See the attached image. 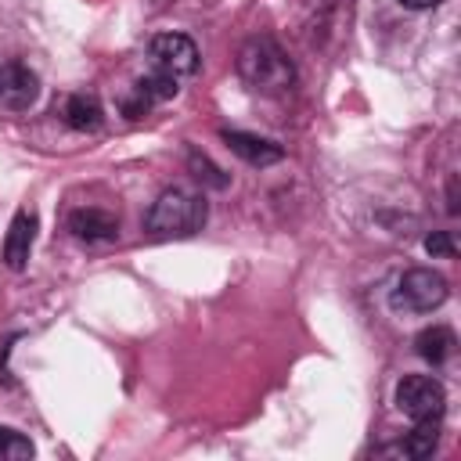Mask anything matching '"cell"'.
<instances>
[{
  "instance_id": "cell-10",
  "label": "cell",
  "mask_w": 461,
  "mask_h": 461,
  "mask_svg": "<svg viewBox=\"0 0 461 461\" xmlns=\"http://www.w3.org/2000/svg\"><path fill=\"white\" fill-rule=\"evenodd\" d=\"M414 353L429 364H443L450 353H454V331L447 324H432V328H421L418 339H414Z\"/></svg>"
},
{
  "instance_id": "cell-11",
  "label": "cell",
  "mask_w": 461,
  "mask_h": 461,
  "mask_svg": "<svg viewBox=\"0 0 461 461\" xmlns=\"http://www.w3.org/2000/svg\"><path fill=\"white\" fill-rule=\"evenodd\" d=\"M101 119H104V112H101V101H97L94 94H72V97L65 101V122H68L72 130H79V133L97 130Z\"/></svg>"
},
{
  "instance_id": "cell-12",
  "label": "cell",
  "mask_w": 461,
  "mask_h": 461,
  "mask_svg": "<svg viewBox=\"0 0 461 461\" xmlns=\"http://www.w3.org/2000/svg\"><path fill=\"white\" fill-rule=\"evenodd\" d=\"M436 443H439V418H425V421L414 425V432H407L403 454L421 461V457H429V454L436 450Z\"/></svg>"
},
{
  "instance_id": "cell-13",
  "label": "cell",
  "mask_w": 461,
  "mask_h": 461,
  "mask_svg": "<svg viewBox=\"0 0 461 461\" xmlns=\"http://www.w3.org/2000/svg\"><path fill=\"white\" fill-rule=\"evenodd\" d=\"M29 457H32V443L22 432L0 425V461H29Z\"/></svg>"
},
{
  "instance_id": "cell-15",
  "label": "cell",
  "mask_w": 461,
  "mask_h": 461,
  "mask_svg": "<svg viewBox=\"0 0 461 461\" xmlns=\"http://www.w3.org/2000/svg\"><path fill=\"white\" fill-rule=\"evenodd\" d=\"M425 252H429V256H443V259H450V256H454V238H450L447 230H436V234L425 238Z\"/></svg>"
},
{
  "instance_id": "cell-9",
  "label": "cell",
  "mask_w": 461,
  "mask_h": 461,
  "mask_svg": "<svg viewBox=\"0 0 461 461\" xmlns=\"http://www.w3.org/2000/svg\"><path fill=\"white\" fill-rule=\"evenodd\" d=\"M223 140L249 166H270V162L281 158V148L274 140H263V137H252V133H241V130H223Z\"/></svg>"
},
{
  "instance_id": "cell-8",
  "label": "cell",
  "mask_w": 461,
  "mask_h": 461,
  "mask_svg": "<svg viewBox=\"0 0 461 461\" xmlns=\"http://www.w3.org/2000/svg\"><path fill=\"white\" fill-rule=\"evenodd\" d=\"M68 230L79 241H108L119 234V220L108 209H76L68 216Z\"/></svg>"
},
{
  "instance_id": "cell-2",
  "label": "cell",
  "mask_w": 461,
  "mask_h": 461,
  "mask_svg": "<svg viewBox=\"0 0 461 461\" xmlns=\"http://www.w3.org/2000/svg\"><path fill=\"white\" fill-rule=\"evenodd\" d=\"M205 216H209V209H205V198L202 194H191L184 187H166L151 202L144 227L155 238H187V234L202 230Z\"/></svg>"
},
{
  "instance_id": "cell-5",
  "label": "cell",
  "mask_w": 461,
  "mask_h": 461,
  "mask_svg": "<svg viewBox=\"0 0 461 461\" xmlns=\"http://www.w3.org/2000/svg\"><path fill=\"white\" fill-rule=\"evenodd\" d=\"M148 58H151V68L155 72H166L173 79L198 72V47L184 32H158L148 43Z\"/></svg>"
},
{
  "instance_id": "cell-14",
  "label": "cell",
  "mask_w": 461,
  "mask_h": 461,
  "mask_svg": "<svg viewBox=\"0 0 461 461\" xmlns=\"http://www.w3.org/2000/svg\"><path fill=\"white\" fill-rule=\"evenodd\" d=\"M191 166H194V176H198V180H209L212 187H223V184H227V176H223V173H220L205 155L191 151Z\"/></svg>"
},
{
  "instance_id": "cell-3",
  "label": "cell",
  "mask_w": 461,
  "mask_h": 461,
  "mask_svg": "<svg viewBox=\"0 0 461 461\" xmlns=\"http://www.w3.org/2000/svg\"><path fill=\"white\" fill-rule=\"evenodd\" d=\"M450 295V285L439 270H429V267H414L400 277L396 285V295L393 303L403 306V310H414V313H432L436 306H443Z\"/></svg>"
},
{
  "instance_id": "cell-1",
  "label": "cell",
  "mask_w": 461,
  "mask_h": 461,
  "mask_svg": "<svg viewBox=\"0 0 461 461\" xmlns=\"http://www.w3.org/2000/svg\"><path fill=\"white\" fill-rule=\"evenodd\" d=\"M238 76L263 94H285L295 83V68L288 54L270 40V36H252L238 50Z\"/></svg>"
},
{
  "instance_id": "cell-7",
  "label": "cell",
  "mask_w": 461,
  "mask_h": 461,
  "mask_svg": "<svg viewBox=\"0 0 461 461\" xmlns=\"http://www.w3.org/2000/svg\"><path fill=\"white\" fill-rule=\"evenodd\" d=\"M32 241H36V212L18 209L11 227H7V234H4V263H7V270H14V274L25 270Z\"/></svg>"
},
{
  "instance_id": "cell-4",
  "label": "cell",
  "mask_w": 461,
  "mask_h": 461,
  "mask_svg": "<svg viewBox=\"0 0 461 461\" xmlns=\"http://www.w3.org/2000/svg\"><path fill=\"white\" fill-rule=\"evenodd\" d=\"M396 407H400L411 421L443 418L447 389H443V382L432 378V375H403L400 385H396Z\"/></svg>"
},
{
  "instance_id": "cell-6",
  "label": "cell",
  "mask_w": 461,
  "mask_h": 461,
  "mask_svg": "<svg viewBox=\"0 0 461 461\" xmlns=\"http://www.w3.org/2000/svg\"><path fill=\"white\" fill-rule=\"evenodd\" d=\"M40 97V76L22 65V61H7L0 65V104L11 112H25L32 108Z\"/></svg>"
},
{
  "instance_id": "cell-16",
  "label": "cell",
  "mask_w": 461,
  "mask_h": 461,
  "mask_svg": "<svg viewBox=\"0 0 461 461\" xmlns=\"http://www.w3.org/2000/svg\"><path fill=\"white\" fill-rule=\"evenodd\" d=\"M396 4H403V7H411V11H429V7H436L439 0H396Z\"/></svg>"
}]
</instances>
